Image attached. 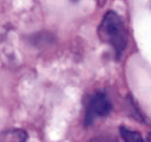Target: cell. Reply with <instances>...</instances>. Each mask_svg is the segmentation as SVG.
Segmentation results:
<instances>
[{"label": "cell", "instance_id": "obj_1", "mask_svg": "<svg viewBox=\"0 0 151 142\" xmlns=\"http://www.w3.org/2000/svg\"><path fill=\"white\" fill-rule=\"evenodd\" d=\"M98 33L103 42L113 47L116 57H120L128 41V32L120 16L114 11L107 12L99 27Z\"/></svg>", "mask_w": 151, "mask_h": 142}, {"label": "cell", "instance_id": "obj_2", "mask_svg": "<svg viewBox=\"0 0 151 142\" xmlns=\"http://www.w3.org/2000/svg\"><path fill=\"white\" fill-rule=\"evenodd\" d=\"M112 105L110 100L103 93L94 94L88 101L85 116V125L88 126L97 117H105L111 113Z\"/></svg>", "mask_w": 151, "mask_h": 142}, {"label": "cell", "instance_id": "obj_3", "mask_svg": "<svg viewBox=\"0 0 151 142\" xmlns=\"http://www.w3.org/2000/svg\"><path fill=\"white\" fill-rule=\"evenodd\" d=\"M28 135L22 129H10L0 132V142H27Z\"/></svg>", "mask_w": 151, "mask_h": 142}, {"label": "cell", "instance_id": "obj_4", "mask_svg": "<svg viewBox=\"0 0 151 142\" xmlns=\"http://www.w3.org/2000/svg\"><path fill=\"white\" fill-rule=\"evenodd\" d=\"M119 133L125 142H145L141 134L137 131H131L126 127L122 126L119 128Z\"/></svg>", "mask_w": 151, "mask_h": 142}, {"label": "cell", "instance_id": "obj_5", "mask_svg": "<svg viewBox=\"0 0 151 142\" xmlns=\"http://www.w3.org/2000/svg\"><path fill=\"white\" fill-rule=\"evenodd\" d=\"M147 140H148V142H151V133L148 135V137H147Z\"/></svg>", "mask_w": 151, "mask_h": 142}]
</instances>
